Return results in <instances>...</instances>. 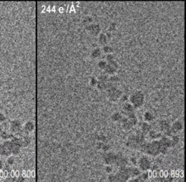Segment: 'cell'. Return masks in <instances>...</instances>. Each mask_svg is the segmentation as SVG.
Wrapping results in <instances>:
<instances>
[{"label":"cell","mask_w":186,"mask_h":182,"mask_svg":"<svg viewBox=\"0 0 186 182\" xmlns=\"http://www.w3.org/2000/svg\"><path fill=\"white\" fill-rule=\"evenodd\" d=\"M170 139H171V142H172V147H175V146L180 142V137L178 136V134H174L170 137Z\"/></svg>","instance_id":"obj_28"},{"label":"cell","mask_w":186,"mask_h":182,"mask_svg":"<svg viewBox=\"0 0 186 182\" xmlns=\"http://www.w3.org/2000/svg\"><path fill=\"white\" fill-rule=\"evenodd\" d=\"M1 143H0V154H1Z\"/></svg>","instance_id":"obj_47"},{"label":"cell","mask_w":186,"mask_h":182,"mask_svg":"<svg viewBox=\"0 0 186 182\" xmlns=\"http://www.w3.org/2000/svg\"><path fill=\"white\" fill-rule=\"evenodd\" d=\"M113 166L112 165H106L104 167V171L107 174H110L112 173L113 171Z\"/></svg>","instance_id":"obj_31"},{"label":"cell","mask_w":186,"mask_h":182,"mask_svg":"<svg viewBox=\"0 0 186 182\" xmlns=\"http://www.w3.org/2000/svg\"><path fill=\"white\" fill-rule=\"evenodd\" d=\"M23 128V124L21 121L18 119L12 120L9 123V131L13 135L18 134Z\"/></svg>","instance_id":"obj_9"},{"label":"cell","mask_w":186,"mask_h":182,"mask_svg":"<svg viewBox=\"0 0 186 182\" xmlns=\"http://www.w3.org/2000/svg\"><path fill=\"white\" fill-rule=\"evenodd\" d=\"M184 128L183 123L182 121L179 120H177L173 122L171 125H170V130L172 132L173 134H178L180 132H182V130Z\"/></svg>","instance_id":"obj_11"},{"label":"cell","mask_w":186,"mask_h":182,"mask_svg":"<svg viewBox=\"0 0 186 182\" xmlns=\"http://www.w3.org/2000/svg\"><path fill=\"white\" fill-rule=\"evenodd\" d=\"M98 40L101 42V44H106V42H107V37H106V35H104V34H100L99 37H98Z\"/></svg>","instance_id":"obj_33"},{"label":"cell","mask_w":186,"mask_h":182,"mask_svg":"<svg viewBox=\"0 0 186 182\" xmlns=\"http://www.w3.org/2000/svg\"><path fill=\"white\" fill-rule=\"evenodd\" d=\"M143 120L145 122H148V123H151V122H153L155 120V116H154V113L150 110L145 111L143 113Z\"/></svg>","instance_id":"obj_20"},{"label":"cell","mask_w":186,"mask_h":182,"mask_svg":"<svg viewBox=\"0 0 186 182\" xmlns=\"http://www.w3.org/2000/svg\"><path fill=\"white\" fill-rule=\"evenodd\" d=\"M129 168V173H130V179L131 178H135V177L138 176L140 173H141V171L140 169L137 167V166H133L132 167Z\"/></svg>","instance_id":"obj_21"},{"label":"cell","mask_w":186,"mask_h":182,"mask_svg":"<svg viewBox=\"0 0 186 182\" xmlns=\"http://www.w3.org/2000/svg\"><path fill=\"white\" fill-rule=\"evenodd\" d=\"M12 144L10 140L3 141L1 143V150L0 156L1 157H8L11 155V150H12Z\"/></svg>","instance_id":"obj_10"},{"label":"cell","mask_w":186,"mask_h":182,"mask_svg":"<svg viewBox=\"0 0 186 182\" xmlns=\"http://www.w3.org/2000/svg\"><path fill=\"white\" fill-rule=\"evenodd\" d=\"M148 136V139H150V141H152V140H159L163 134H162V132H160L159 131H156V130L154 129H151L149 132L148 133V134L146 135Z\"/></svg>","instance_id":"obj_16"},{"label":"cell","mask_w":186,"mask_h":182,"mask_svg":"<svg viewBox=\"0 0 186 182\" xmlns=\"http://www.w3.org/2000/svg\"><path fill=\"white\" fill-rule=\"evenodd\" d=\"M116 181H129L130 179L129 168L126 166L118 168V171L115 173Z\"/></svg>","instance_id":"obj_5"},{"label":"cell","mask_w":186,"mask_h":182,"mask_svg":"<svg viewBox=\"0 0 186 182\" xmlns=\"http://www.w3.org/2000/svg\"><path fill=\"white\" fill-rule=\"evenodd\" d=\"M108 87V82H103V81H98L96 88L100 92H105Z\"/></svg>","instance_id":"obj_25"},{"label":"cell","mask_w":186,"mask_h":182,"mask_svg":"<svg viewBox=\"0 0 186 182\" xmlns=\"http://www.w3.org/2000/svg\"><path fill=\"white\" fill-rule=\"evenodd\" d=\"M7 120V117L3 112H0V123H3Z\"/></svg>","instance_id":"obj_41"},{"label":"cell","mask_w":186,"mask_h":182,"mask_svg":"<svg viewBox=\"0 0 186 182\" xmlns=\"http://www.w3.org/2000/svg\"><path fill=\"white\" fill-rule=\"evenodd\" d=\"M125 116H126V118H127L129 121L130 122V123L132 124V126H133V128L137 125V123H138V118H137V117L136 116L134 112Z\"/></svg>","instance_id":"obj_24"},{"label":"cell","mask_w":186,"mask_h":182,"mask_svg":"<svg viewBox=\"0 0 186 182\" xmlns=\"http://www.w3.org/2000/svg\"><path fill=\"white\" fill-rule=\"evenodd\" d=\"M152 125H151V123H148V122L143 121V123L140 125V131H141L143 134H144L145 136L148 134V133L152 129Z\"/></svg>","instance_id":"obj_19"},{"label":"cell","mask_w":186,"mask_h":182,"mask_svg":"<svg viewBox=\"0 0 186 182\" xmlns=\"http://www.w3.org/2000/svg\"><path fill=\"white\" fill-rule=\"evenodd\" d=\"M139 177H140V181H148L150 178L149 173H148V171H142L141 173L139 175Z\"/></svg>","instance_id":"obj_27"},{"label":"cell","mask_w":186,"mask_h":182,"mask_svg":"<svg viewBox=\"0 0 186 182\" xmlns=\"http://www.w3.org/2000/svg\"><path fill=\"white\" fill-rule=\"evenodd\" d=\"M107 136L103 134H100L97 136V141L98 142H103V143H106L107 142Z\"/></svg>","instance_id":"obj_30"},{"label":"cell","mask_w":186,"mask_h":182,"mask_svg":"<svg viewBox=\"0 0 186 182\" xmlns=\"http://www.w3.org/2000/svg\"><path fill=\"white\" fill-rule=\"evenodd\" d=\"M120 123H121V128H122L124 131H129L133 128V126L131 124L130 122L129 121V120H128V118H126V116L125 115H123Z\"/></svg>","instance_id":"obj_17"},{"label":"cell","mask_w":186,"mask_h":182,"mask_svg":"<svg viewBox=\"0 0 186 182\" xmlns=\"http://www.w3.org/2000/svg\"><path fill=\"white\" fill-rule=\"evenodd\" d=\"M101 54V51L100 49H95L93 50V53H92V56L95 58L100 57Z\"/></svg>","instance_id":"obj_36"},{"label":"cell","mask_w":186,"mask_h":182,"mask_svg":"<svg viewBox=\"0 0 186 182\" xmlns=\"http://www.w3.org/2000/svg\"><path fill=\"white\" fill-rule=\"evenodd\" d=\"M110 150H111V146L109 145L108 144H107V142H106V143H103L102 147H101V150H103V151L105 152V153H106V152L110 151Z\"/></svg>","instance_id":"obj_38"},{"label":"cell","mask_w":186,"mask_h":182,"mask_svg":"<svg viewBox=\"0 0 186 182\" xmlns=\"http://www.w3.org/2000/svg\"><path fill=\"white\" fill-rule=\"evenodd\" d=\"M13 136H14V135L12 134V133H10V131H5V130H4V129L0 132V139H2L3 141L10 140Z\"/></svg>","instance_id":"obj_22"},{"label":"cell","mask_w":186,"mask_h":182,"mask_svg":"<svg viewBox=\"0 0 186 182\" xmlns=\"http://www.w3.org/2000/svg\"><path fill=\"white\" fill-rule=\"evenodd\" d=\"M103 50L106 53H111L112 51V49L109 46H105L103 48Z\"/></svg>","instance_id":"obj_43"},{"label":"cell","mask_w":186,"mask_h":182,"mask_svg":"<svg viewBox=\"0 0 186 182\" xmlns=\"http://www.w3.org/2000/svg\"><path fill=\"white\" fill-rule=\"evenodd\" d=\"M128 162H129V159H128L127 158H126L124 155L118 154V158H117V161L114 166H117L118 168L123 167V166H126L128 164Z\"/></svg>","instance_id":"obj_18"},{"label":"cell","mask_w":186,"mask_h":182,"mask_svg":"<svg viewBox=\"0 0 186 182\" xmlns=\"http://www.w3.org/2000/svg\"><path fill=\"white\" fill-rule=\"evenodd\" d=\"M140 151L147 156L157 157L160 155V144L159 140H152L145 142L142 144Z\"/></svg>","instance_id":"obj_2"},{"label":"cell","mask_w":186,"mask_h":182,"mask_svg":"<svg viewBox=\"0 0 186 182\" xmlns=\"http://www.w3.org/2000/svg\"><path fill=\"white\" fill-rule=\"evenodd\" d=\"M15 163V156L13 155H10L7 158V163L9 166H12Z\"/></svg>","instance_id":"obj_32"},{"label":"cell","mask_w":186,"mask_h":182,"mask_svg":"<svg viewBox=\"0 0 186 182\" xmlns=\"http://www.w3.org/2000/svg\"><path fill=\"white\" fill-rule=\"evenodd\" d=\"M98 80L95 78H90V81H89V84L91 87H96L97 84H98Z\"/></svg>","instance_id":"obj_37"},{"label":"cell","mask_w":186,"mask_h":182,"mask_svg":"<svg viewBox=\"0 0 186 182\" xmlns=\"http://www.w3.org/2000/svg\"><path fill=\"white\" fill-rule=\"evenodd\" d=\"M35 123L33 120H27L23 125V131L26 134H30L35 130Z\"/></svg>","instance_id":"obj_14"},{"label":"cell","mask_w":186,"mask_h":182,"mask_svg":"<svg viewBox=\"0 0 186 182\" xmlns=\"http://www.w3.org/2000/svg\"><path fill=\"white\" fill-rule=\"evenodd\" d=\"M107 180H108V181H109V182L116 181V178L115 173H112L108 174Z\"/></svg>","instance_id":"obj_35"},{"label":"cell","mask_w":186,"mask_h":182,"mask_svg":"<svg viewBox=\"0 0 186 182\" xmlns=\"http://www.w3.org/2000/svg\"><path fill=\"white\" fill-rule=\"evenodd\" d=\"M106 65H107V62L104 60H101L98 62V67L101 69H105L106 68Z\"/></svg>","instance_id":"obj_40"},{"label":"cell","mask_w":186,"mask_h":182,"mask_svg":"<svg viewBox=\"0 0 186 182\" xmlns=\"http://www.w3.org/2000/svg\"><path fill=\"white\" fill-rule=\"evenodd\" d=\"M105 92H106L108 100L113 103H116L119 102L120 98L123 95L122 91L118 89L114 84L109 82H108V87Z\"/></svg>","instance_id":"obj_3"},{"label":"cell","mask_w":186,"mask_h":182,"mask_svg":"<svg viewBox=\"0 0 186 182\" xmlns=\"http://www.w3.org/2000/svg\"><path fill=\"white\" fill-rule=\"evenodd\" d=\"M99 31L100 28L99 26H97V25H91V26L88 27V31L91 34H93L94 36H95L97 34H98V33H99Z\"/></svg>","instance_id":"obj_26"},{"label":"cell","mask_w":186,"mask_h":182,"mask_svg":"<svg viewBox=\"0 0 186 182\" xmlns=\"http://www.w3.org/2000/svg\"><path fill=\"white\" fill-rule=\"evenodd\" d=\"M103 144V142H97L96 143V149L97 150H101V147H102Z\"/></svg>","instance_id":"obj_44"},{"label":"cell","mask_w":186,"mask_h":182,"mask_svg":"<svg viewBox=\"0 0 186 182\" xmlns=\"http://www.w3.org/2000/svg\"><path fill=\"white\" fill-rule=\"evenodd\" d=\"M170 123L168 120L167 119H161L158 122V128H159V131L160 132L162 133V134L166 132L167 131H168L170 128Z\"/></svg>","instance_id":"obj_13"},{"label":"cell","mask_w":186,"mask_h":182,"mask_svg":"<svg viewBox=\"0 0 186 182\" xmlns=\"http://www.w3.org/2000/svg\"><path fill=\"white\" fill-rule=\"evenodd\" d=\"M118 81H119V78L116 75H111V76L108 77V82L111 83V84H116Z\"/></svg>","instance_id":"obj_29"},{"label":"cell","mask_w":186,"mask_h":182,"mask_svg":"<svg viewBox=\"0 0 186 182\" xmlns=\"http://www.w3.org/2000/svg\"><path fill=\"white\" fill-rule=\"evenodd\" d=\"M145 142V135L143 134L140 130H137L128 136L125 142V146L130 150L140 151L142 144Z\"/></svg>","instance_id":"obj_1"},{"label":"cell","mask_w":186,"mask_h":182,"mask_svg":"<svg viewBox=\"0 0 186 182\" xmlns=\"http://www.w3.org/2000/svg\"><path fill=\"white\" fill-rule=\"evenodd\" d=\"M4 168V162H3V160L1 158V157L0 156V171H1Z\"/></svg>","instance_id":"obj_45"},{"label":"cell","mask_w":186,"mask_h":182,"mask_svg":"<svg viewBox=\"0 0 186 182\" xmlns=\"http://www.w3.org/2000/svg\"><path fill=\"white\" fill-rule=\"evenodd\" d=\"M137 166L140 169L141 171H149L151 168V161L147 157L146 155H143L140 157L137 162Z\"/></svg>","instance_id":"obj_7"},{"label":"cell","mask_w":186,"mask_h":182,"mask_svg":"<svg viewBox=\"0 0 186 182\" xmlns=\"http://www.w3.org/2000/svg\"><path fill=\"white\" fill-rule=\"evenodd\" d=\"M135 110L136 109L134 107V106L129 101L122 103V105H121V110H122L121 111V113H122L123 115H128L131 113H133Z\"/></svg>","instance_id":"obj_12"},{"label":"cell","mask_w":186,"mask_h":182,"mask_svg":"<svg viewBox=\"0 0 186 182\" xmlns=\"http://www.w3.org/2000/svg\"><path fill=\"white\" fill-rule=\"evenodd\" d=\"M122 117H123L122 113L117 111V112H114L111 114L110 118H111V120L112 122H113V123H118V122L121 121Z\"/></svg>","instance_id":"obj_23"},{"label":"cell","mask_w":186,"mask_h":182,"mask_svg":"<svg viewBox=\"0 0 186 182\" xmlns=\"http://www.w3.org/2000/svg\"><path fill=\"white\" fill-rule=\"evenodd\" d=\"M118 157V154H116L113 152H106L103 156V161L105 165H112L114 166Z\"/></svg>","instance_id":"obj_8"},{"label":"cell","mask_w":186,"mask_h":182,"mask_svg":"<svg viewBox=\"0 0 186 182\" xmlns=\"http://www.w3.org/2000/svg\"><path fill=\"white\" fill-rule=\"evenodd\" d=\"M19 138L21 148H26L31 143V138L29 134H24Z\"/></svg>","instance_id":"obj_15"},{"label":"cell","mask_w":186,"mask_h":182,"mask_svg":"<svg viewBox=\"0 0 186 182\" xmlns=\"http://www.w3.org/2000/svg\"><path fill=\"white\" fill-rule=\"evenodd\" d=\"M108 74H101L98 77V80L99 81H103V82H108Z\"/></svg>","instance_id":"obj_34"},{"label":"cell","mask_w":186,"mask_h":182,"mask_svg":"<svg viewBox=\"0 0 186 182\" xmlns=\"http://www.w3.org/2000/svg\"><path fill=\"white\" fill-rule=\"evenodd\" d=\"M3 130V126L1 125V123H0V132Z\"/></svg>","instance_id":"obj_46"},{"label":"cell","mask_w":186,"mask_h":182,"mask_svg":"<svg viewBox=\"0 0 186 182\" xmlns=\"http://www.w3.org/2000/svg\"><path fill=\"white\" fill-rule=\"evenodd\" d=\"M159 144H160V154L166 155V154H167V153H168L169 149L172 148L170 137H168V136H164L163 135L159 139Z\"/></svg>","instance_id":"obj_6"},{"label":"cell","mask_w":186,"mask_h":182,"mask_svg":"<svg viewBox=\"0 0 186 182\" xmlns=\"http://www.w3.org/2000/svg\"><path fill=\"white\" fill-rule=\"evenodd\" d=\"M129 162H130L133 166H137V160L135 158H134V157H132V158H130L129 159Z\"/></svg>","instance_id":"obj_42"},{"label":"cell","mask_w":186,"mask_h":182,"mask_svg":"<svg viewBox=\"0 0 186 182\" xmlns=\"http://www.w3.org/2000/svg\"><path fill=\"white\" fill-rule=\"evenodd\" d=\"M128 100H129V96H128L127 95H126V94L123 93V95H121V98H120L119 101L123 103V102H127Z\"/></svg>","instance_id":"obj_39"},{"label":"cell","mask_w":186,"mask_h":182,"mask_svg":"<svg viewBox=\"0 0 186 182\" xmlns=\"http://www.w3.org/2000/svg\"><path fill=\"white\" fill-rule=\"evenodd\" d=\"M128 101L134 106L135 109L141 108L143 106V105L145 104V94L142 91H135L129 95Z\"/></svg>","instance_id":"obj_4"}]
</instances>
